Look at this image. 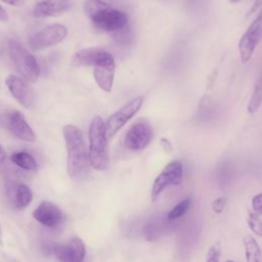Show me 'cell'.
I'll return each instance as SVG.
<instances>
[{"instance_id":"6da1fadb","label":"cell","mask_w":262,"mask_h":262,"mask_svg":"<svg viewBox=\"0 0 262 262\" xmlns=\"http://www.w3.org/2000/svg\"><path fill=\"white\" fill-rule=\"evenodd\" d=\"M84 10L99 31L116 34L128 27L129 17L122 10L113 8L110 4L101 0H86Z\"/></svg>"},{"instance_id":"7a4b0ae2","label":"cell","mask_w":262,"mask_h":262,"mask_svg":"<svg viewBox=\"0 0 262 262\" xmlns=\"http://www.w3.org/2000/svg\"><path fill=\"white\" fill-rule=\"evenodd\" d=\"M62 135L68 151V173L72 178L81 177L88 168V150L81 130L71 124L62 127Z\"/></svg>"},{"instance_id":"3957f363","label":"cell","mask_w":262,"mask_h":262,"mask_svg":"<svg viewBox=\"0 0 262 262\" xmlns=\"http://www.w3.org/2000/svg\"><path fill=\"white\" fill-rule=\"evenodd\" d=\"M89 147L88 159L89 164L94 170L103 171L110 165L107 136L105 124L100 116H95L89 126L88 132Z\"/></svg>"},{"instance_id":"277c9868","label":"cell","mask_w":262,"mask_h":262,"mask_svg":"<svg viewBox=\"0 0 262 262\" xmlns=\"http://www.w3.org/2000/svg\"><path fill=\"white\" fill-rule=\"evenodd\" d=\"M9 55L25 81L34 83L40 76V67L36 57L30 53L21 43L11 39L8 42Z\"/></svg>"},{"instance_id":"5b68a950","label":"cell","mask_w":262,"mask_h":262,"mask_svg":"<svg viewBox=\"0 0 262 262\" xmlns=\"http://www.w3.org/2000/svg\"><path fill=\"white\" fill-rule=\"evenodd\" d=\"M262 40V8L258 12L255 19L246 30L238 41L239 58L243 63L248 62L257 46Z\"/></svg>"},{"instance_id":"8992f818","label":"cell","mask_w":262,"mask_h":262,"mask_svg":"<svg viewBox=\"0 0 262 262\" xmlns=\"http://www.w3.org/2000/svg\"><path fill=\"white\" fill-rule=\"evenodd\" d=\"M142 103L143 97L141 95H138L129 100L126 104L120 107L113 115H111L104 123L107 138H112L114 135H116V133L122 127H124L130 119H132L136 115V113L141 107Z\"/></svg>"},{"instance_id":"52a82bcc","label":"cell","mask_w":262,"mask_h":262,"mask_svg":"<svg viewBox=\"0 0 262 262\" xmlns=\"http://www.w3.org/2000/svg\"><path fill=\"white\" fill-rule=\"evenodd\" d=\"M68 36V29L60 24H52L33 34L29 40L32 50L37 51L62 42Z\"/></svg>"},{"instance_id":"ba28073f","label":"cell","mask_w":262,"mask_h":262,"mask_svg":"<svg viewBox=\"0 0 262 262\" xmlns=\"http://www.w3.org/2000/svg\"><path fill=\"white\" fill-rule=\"evenodd\" d=\"M152 129L149 122L145 119H140L133 123L126 132L124 145L129 150H142L152 139Z\"/></svg>"},{"instance_id":"9c48e42d","label":"cell","mask_w":262,"mask_h":262,"mask_svg":"<svg viewBox=\"0 0 262 262\" xmlns=\"http://www.w3.org/2000/svg\"><path fill=\"white\" fill-rule=\"evenodd\" d=\"M183 178V168L180 161L169 162L161 173L156 177L151 187V200L155 201L158 195L168 186L179 185Z\"/></svg>"},{"instance_id":"30bf717a","label":"cell","mask_w":262,"mask_h":262,"mask_svg":"<svg viewBox=\"0 0 262 262\" xmlns=\"http://www.w3.org/2000/svg\"><path fill=\"white\" fill-rule=\"evenodd\" d=\"M116 62L114 56L107 52L95 66L93 76L98 87L104 92H111L115 79Z\"/></svg>"},{"instance_id":"8fae6325","label":"cell","mask_w":262,"mask_h":262,"mask_svg":"<svg viewBox=\"0 0 262 262\" xmlns=\"http://www.w3.org/2000/svg\"><path fill=\"white\" fill-rule=\"evenodd\" d=\"M53 251L59 262H83L86 256V247L80 237H73L66 244L56 245Z\"/></svg>"},{"instance_id":"7c38bea8","label":"cell","mask_w":262,"mask_h":262,"mask_svg":"<svg viewBox=\"0 0 262 262\" xmlns=\"http://www.w3.org/2000/svg\"><path fill=\"white\" fill-rule=\"evenodd\" d=\"M6 86L12 96L20 105L31 108L34 104V93L27 82L15 75H9L5 80Z\"/></svg>"},{"instance_id":"4fadbf2b","label":"cell","mask_w":262,"mask_h":262,"mask_svg":"<svg viewBox=\"0 0 262 262\" xmlns=\"http://www.w3.org/2000/svg\"><path fill=\"white\" fill-rule=\"evenodd\" d=\"M33 217L42 225L46 227H56L63 220L62 211L53 203L42 202L35 209Z\"/></svg>"},{"instance_id":"5bb4252c","label":"cell","mask_w":262,"mask_h":262,"mask_svg":"<svg viewBox=\"0 0 262 262\" xmlns=\"http://www.w3.org/2000/svg\"><path fill=\"white\" fill-rule=\"evenodd\" d=\"M8 127L11 133L18 139L28 142L36 140V134L27 122L24 114L19 111H13L8 116Z\"/></svg>"},{"instance_id":"9a60e30c","label":"cell","mask_w":262,"mask_h":262,"mask_svg":"<svg viewBox=\"0 0 262 262\" xmlns=\"http://www.w3.org/2000/svg\"><path fill=\"white\" fill-rule=\"evenodd\" d=\"M71 6L70 0H41L35 5L33 14L38 18L58 16L67 12Z\"/></svg>"},{"instance_id":"2e32d148","label":"cell","mask_w":262,"mask_h":262,"mask_svg":"<svg viewBox=\"0 0 262 262\" xmlns=\"http://www.w3.org/2000/svg\"><path fill=\"white\" fill-rule=\"evenodd\" d=\"M107 51L98 47L84 48L77 51L72 57V64L74 67H94Z\"/></svg>"},{"instance_id":"e0dca14e","label":"cell","mask_w":262,"mask_h":262,"mask_svg":"<svg viewBox=\"0 0 262 262\" xmlns=\"http://www.w3.org/2000/svg\"><path fill=\"white\" fill-rule=\"evenodd\" d=\"M243 243L246 262H262V251L258 242L252 235H246Z\"/></svg>"},{"instance_id":"ac0fdd59","label":"cell","mask_w":262,"mask_h":262,"mask_svg":"<svg viewBox=\"0 0 262 262\" xmlns=\"http://www.w3.org/2000/svg\"><path fill=\"white\" fill-rule=\"evenodd\" d=\"M10 160L12 161L13 164L18 166L19 168L28 171H35L38 168L37 161L35 158L27 152V151H17L12 154Z\"/></svg>"},{"instance_id":"d6986e66","label":"cell","mask_w":262,"mask_h":262,"mask_svg":"<svg viewBox=\"0 0 262 262\" xmlns=\"http://www.w3.org/2000/svg\"><path fill=\"white\" fill-rule=\"evenodd\" d=\"M262 104V70L260 72V75L255 83L253 92H252V96L249 100L248 103V112L253 114L256 111H258V108L261 106Z\"/></svg>"},{"instance_id":"ffe728a7","label":"cell","mask_w":262,"mask_h":262,"mask_svg":"<svg viewBox=\"0 0 262 262\" xmlns=\"http://www.w3.org/2000/svg\"><path fill=\"white\" fill-rule=\"evenodd\" d=\"M32 199H33V192L31 188L27 184H24V183L18 184L15 189V196H14L15 206L19 209H24L31 203Z\"/></svg>"},{"instance_id":"44dd1931","label":"cell","mask_w":262,"mask_h":262,"mask_svg":"<svg viewBox=\"0 0 262 262\" xmlns=\"http://www.w3.org/2000/svg\"><path fill=\"white\" fill-rule=\"evenodd\" d=\"M165 229L166 226H164L163 221H150L145 225L143 229V235L147 241L152 242L158 239Z\"/></svg>"},{"instance_id":"7402d4cb","label":"cell","mask_w":262,"mask_h":262,"mask_svg":"<svg viewBox=\"0 0 262 262\" xmlns=\"http://www.w3.org/2000/svg\"><path fill=\"white\" fill-rule=\"evenodd\" d=\"M191 205V198L187 196L181 202H179L176 206H174L167 214V220L169 221H174L176 219L181 218L185 213L188 211Z\"/></svg>"},{"instance_id":"603a6c76","label":"cell","mask_w":262,"mask_h":262,"mask_svg":"<svg viewBox=\"0 0 262 262\" xmlns=\"http://www.w3.org/2000/svg\"><path fill=\"white\" fill-rule=\"evenodd\" d=\"M247 223L250 227V229L257 235L262 237V221L259 218V215L255 212H249Z\"/></svg>"},{"instance_id":"cb8c5ba5","label":"cell","mask_w":262,"mask_h":262,"mask_svg":"<svg viewBox=\"0 0 262 262\" xmlns=\"http://www.w3.org/2000/svg\"><path fill=\"white\" fill-rule=\"evenodd\" d=\"M221 258V246L220 243L217 242L209 249L206 257V262H220Z\"/></svg>"},{"instance_id":"d4e9b609","label":"cell","mask_w":262,"mask_h":262,"mask_svg":"<svg viewBox=\"0 0 262 262\" xmlns=\"http://www.w3.org/2000/svg\"><path fill=\"white\" fill-rule=\"evenodd\" d=\"M225 204H226V199L224 196L215 199L211 205L213 212L216 214H221L225 208Z\"/></svg>"},{"instance_id":"484cf974","label":"cell","mask_w":262,"mask_h":262,"mask_svg":"<svg viewBox=\"0 0 262 262\" xmlns=\"http://www.w3.org/2000/svg\"><path fill=\"white\" fill-rule=\"evenodd\" d=\"M252 208L256 214L258 215L262 214V192L253 196Z\"/></svg>"},{"instance_id":"4316f807","label":"cell","mask_w":262,"mask_h":262,"mask_svg":"<svg viewBox=\"0 0 262 262\" xmlns=\"http://www.w3.org/2000/svg\"><path fill=\"white\" fill-rule=\"evenodd\" d=\"M261 5H262V0H255V2H254V4H253V6L250 8V10H249V12L247 13V15L249 16V15L253 14L255 11H257V10H258V8H259V7H261Z\"/></svg>"},{"instance_id":"83f0119b","label":"cell","mask_w":262,"mask_h":262,"mask_svg":"<svg viewBox=\"0 0 262 262\" xmlns=\"http://www.w3.org/2000/svg\"><path fill=\"white\" fill-rule=\"evenodd\" d=\"M161 144H162L163 148L165 149V151H167V152L172 151V145H171V143H170V141L168 139L162 138L161 139Z\"/></svg>"},{"instance_id":"f1b7e54d","label":"cell","mask_w":262,"mask_h":262,"mask_svg":"<svg viewBox=\"0 0 262 262\" xmlns=\"http://www.w3.org/2000/svg\"><path fill=\"white\" fill-rule=\"evenodd\" d=\"M5 161H6V152L2 147V145L0 144V169L3 167Z\"/></svg>"},{"instance_id":"f546056e","label":"cell","mask_w":262,"mask_h":262,"mask_svg":"<svg viewBox=\"0 0 262 262\" xmlns=\"http://www.w3.org/2000/svg\"><path fill=\"white\" fill-rule=\"evenodd\" d=\"M7 20H8V14H7L5 8L2 5H0V21L4 23Z\"/></svg>"},{"instance_id":"4dcf8cb0","label":"cell","mask_w":262,"mask_h":262,"mask_svg":"<svg viewBox=\"0 0 262 262\" xmlns=\"http://www.w3.org/2000/svg\"><path fill=\"white\" fill-rule=\"evenodd\" d=\"M1 1L6 4H9L11 6H18V5L23 4L25 0H1Z\"/></svg>"},{"instance_id":"1f68e13d","label":"cell","mask_w":262,"mask_h":262,"mask_svg":"<svg viewBox=\"0 0 262 262\" xmlns=\"http://www.w3.org/2000/svg\"><path fill=\"white\" fill-rule=\"evenodd\" d=\"M228 2H230V3H237V2H239L241 0H227Z\"/></svg>"},{"instance_id":"d6a6232c","label":"cell","mask_w":262,"mask_h":262,"mask_svg":"<svg viewBox=\"0 0 262 262\" xmlns=\"http://www.w3.org/2000/svg\"><path fill=\"white\" fill-rule=\"evenodd\" d=\"M225 262H235V261H233V260H226Z\"/></svg>"}]
</instances>
